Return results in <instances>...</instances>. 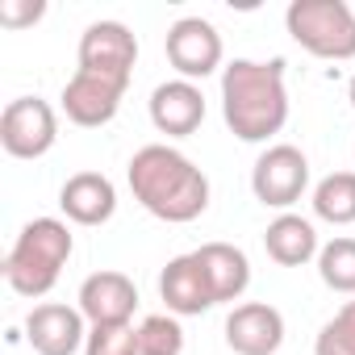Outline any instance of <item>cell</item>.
<instances>
[{
	"mask_svg": "<svg viewBox=\"0 0 355 355\" xmlns=\"http://www.w3.org/2000/svg\"><path fill=\"white\" fill-rule=\"evenodd\" d=\"M125 180H130L134 201L167 226L197 222L209 209V175L184 150H175L167 142H150L134 150Z\"/></svg>",
	"mask_w": 355,
	"mask_h": 355,
	"instance_id": "obj_1",
	"label": "cell"
},
{
	"mask_svg": "<svg viewBox=\"0 0 355 355\" xmlns=\"http://www.w3.org/2000/svg\"><path fill=\"white\" fill-rule=\"evenodd\" d=\"M222 117L239 142H268L288 121V88L280 59H234L222 67Z\"/></svg>",
	"mask_w": 355,
	"mask_h": 355,
	"instance_id": "obj_2",
	"label": "cell"
},
{
	"mask_svg": "<svg viewBox=\"0 0 355 355\" xmlns=\"http://www.w3.org/2000/svg\"><path fill=\"white\" fill-rule=\"evenodd\" d=\"M71 251H76V239H71L63 218H34V222L21 226V234L9 247L0 272H5V280L17 297L38 301L59 284Z\"/></svg>",
	"mask_w": 355,
	"mask_h": 355,
	"instance_id": "obj_3",
	"label": "cell"
},
{
	"mask_svg": "<svg viewBox=\"0 0 355 355\" xmlns=\"http://www.w3.org/2000/svg\"><path fill=\"white\" fill-rule=\"evenodd\" d=\"M284 30L313 59H355V9L347 0H293L284 9Z\"/></svg>",
	"mask_w": 355,
	"mask_h": 355,
	"instance_id": "obj_4",
	"label": "cell"
},
{
	"mask_svg": "<svg viewBox=\"0 0 355 355\" xmlns=\"http://www.w3.org/2000/svg\"><path fill=\"white\" fill-rule=\"evenodd\" d=\"M309 189V159L293 142H272L251 167V193L263 209L288 214Z\"/></svg>",
	"mask_w": 355,
	"mask_h": 355,
	"instance_id": "obj_5",
	"label": "cell"
},
{
	"mask_svg": "<svg viewBox=\"0 0 355 355\" xmlns=\"http://www.w3.org/2000/svg\"><path fill=\"white\" fill-rule=\"evenodd\" d=\"M59 142V113L42 96H17L0 113V146L13 159H42Z\"/></svg>",
	"mask_w": 355,
	"mask_h": 355,
	"instance_id": "obj_6",
	"label": "cell"
},
{
	"mask_svg": "<svg viewBox=\"0 0 355 355\" xmlns=\"http://www.w3.org/2000/svg\"><path fill=\"white\" fill-rule=\"evenodd\" d=\"M163 55L167 63L175 67V80H205L222 67V34L214 21L205 17H180V21H171L167 38H163Z\"/></svg>",
	"mask_w": 355,
	"mask_h": 355,
	"instance_id": "obj_7",
	"label": "cell"
},
{
	"mask_svg": "<svg viewBox=\"0 0 355 355\" xmlns=\"http://www.w3.org/2000/svg\"><path fill=\"white\" fill-rule=\"evenodd\" d=\"M76 59H80V71H96V76H109L117 84H130L134 63H138V38L121 21H92L80 34Z\"/></svg>",
	"mask_w": 355,
	"mask_h": 355,
	"instance_id": "obj_8",
	"label": "cell"
},
{
	"mask_svg": "<svg viewBox=\"0 0 355 355\" xmlns=\"http://www.w3.org/2000/svg\"><path fill=\"white\" fill-rule=\"evenodd\" d=\"M125 88H130V84H117V80H109V76H96V71H80V67H76V76L63 84L59 105H63V113H67L71 125L101 130V125H109V121L117 117Z\"/></svg>",
	"mask_w": 355,
	"mask_h": 355,
	"instance_id": "obj_9",
	"label": "cell"
},
{
	"mask_svg": "<svg viewBox=\"0 0 355 355\" xmlns=\"http://www.w3.org/2000/svg\"><path fill=\"white\" fill-rule=\"evenodd\" d=\"M226 347L234 355H276L284 347V313L268 301H243L226 313Z\"/></svg>",
	"mask_w": 355,
	"mask_h": 355,
	"instance_id": "obj_10",
	"label": "cell"
},
{
	"mask_svg": "<svg viewBox=\"0 0 355 355\" xmlns=\"http://www.w3.org/2000/svg\"><path fill=\"white\" fill-rule=\"evenodd\" d=\"M88 330H92L88 318L59 301H42L26 318V343L38 355H76V351H84Z\"/></svg>",
	"mask_w": 355,
	"mask_h": 355,
	"instance_id": "obj_11",
	"label": "cell"
},
{
	"mask_svg": "<svg viewBox=\"0 0 355 355\" xmlns=\"http://www.w3.org/2000/svg\"><path fill=\"white\" fill-rule=\"evenodd\" d=\"M80 313L88 318V326H125L134 322V309H138V288L125 272H92L84 284H80V297H76Z\"/></svg>",
	"mask_w": 355,
	"mask_h": 355,
	"instance_id": "obj_12",
	"label": "cell"
},
{
	"mask_svg": "<svg viewBox=\"0 0 355 355\" xmlns=\"http://www.w3.org/2000/svg\"><path fill=\"white\" fill-rule=\"evenodd\" d=\"M150 109V125L167 138H189L201 130L205 121V92L193 80H167L150 92L146 101Z\"/></svg>",
	"mask_w": 355,
	"mask_h": 355,
	"instance_id": "obj_13",
	"label": "cell"
},
{
	"mask_svg": "<svg viewBox=\"0 0 355 355\" xmlns=\"http://www.w3.org/2000/svg\"><path fill=\"white\" fill-rule=\"evenodd\" d=\"M159 297L167 305V313L175 318H201L205 309H214V288L205 280V268L197 263V255H175L167 259V268L159 272Z\"/></svg>",
	"mask_w": 355,
	"mask_h": 355,
	"instance_id": "obj_14",
	"label": "cell"
},
{
	"mask_svg": "<svg viewBox=\"0 0 355 355\" xmlns=\"http://www.w3.org/2000/svg\"><path fill=\"white\" fill-rule=\"evenodd\" d=\"M59 209L76 226H105L117 214V189L105 171H76L59 189Z\"/></svg>",
	"mask_w": 355,
	"mask_h": 355,
	"instance_id": "obj_15",
	"label": "cell"
},
{
	"mask_svg": "<svg viewBox=\"0 0 355 355\" xmlns=\"http://www.w3.org/2000/svg\"><path fill=\"white\" fill-rule=\"evenodd\" d=\"M193 255L205 268V280H209L218 305H234L251 288V259H247L243 247H234V243H201Z\"/></svg>",
	"mask_w": 355,
	"mask_h": 355,
	"instance_id": "obj_16",
	"label": "cell"
},
{
	"mask_svg": "<svg viewBox=\"0 0 355 355\" xmlns=\"http://www.w3.org/2000/svg\"><path fill=\"white\" fill-rule=\"evenodd\" d=\"M263 251H268V259L280 263V268H301V263L318 259L322 243H318V230H313L309 218H301V214H280V218L268 222V230H263Z\"/></svg>",
	"mask_w": 355,
	"mask_h": 355,
	"instance_id": "obj_17",
	"label": "cell"
},
{
	"mask_svg": "<svg viewBox=\"0 0 355 355\" xmlns=\"http://www.w3.org/2000/svg\"><path fill=\"white\" fill-rule=\"evenodd\" d=\"M313 218L330 226H351L355 222V171H330L313 184Z\"/></svg>",
	"mask_w": 355,
	"mask_h": 355,
	"instance_id": "obj_18",
	"label": "cell"
},
{
	"mask_svg": "<svg viewBox=\"0 0 355 355\" xmlns=\"http://www.w3.org/2000/svg\"><path fill=\"white\" fill-rule=\"evenodd\" d=\"M318 276L330 293H343V297H355V239L338 234L330 243H322L318 251Z\"/></svg>",
	"mask_w": 355,
	"mask_h": 355,
	"instance_id": "obj_19",
	"label": "cell"
},
{
	"mask_svg": "<svg viewBox=\"0 0 355 355\" xmlns=\"http://www.w3.org/2000/svg\"><path fill=\"white\" fill-rule=\"evenodd\" d=\"M138 351L142 355H184V326L175 313H150L138 322Z\"/></svg>",
	"mask_w": 355,
	"mask_h": 355,
	"instance_id": "obj_20",
	"label": "cell"
},
{
	"mask_svg": "<svg viewBox=\"0 0 355 355\" xmlns=\"http://www.w3.org/2000/svg\"><path fill=\"white\" fill-rule=\"evenodd\" d=\"M313 355H355V301H347L313 338Z\"/></svg>",
	"mask_w": 355,
	"mask_h": 355,
	"instance_id": "obj_21",
	"label": "cell"
},
{
	"mask_svg": "<svg viewBox=\"0 0 355 355\" xmlns=\"http://www.w3.org/2000/svg\"><path fill=\"white\" fill-rule=\"evenodd\" d=\"M84 355H142L138 351V326L134 322H125V326H92L88 343H84Z\"/></svg>",
	"mask_w": 355,
	"mask_h": 355,
	"instance_id": "obj_22",
	"label": "cell"
},
{
	"mask_svg": "<svg viewBox=\"0 0 355 355\" xmlns=\"http://www.w3.org/2000/svg\"><path fill=\"white\" fill-rule=\"evenodd\" d=\"M42 13H46L42 0H0V26L5 30H26L42 21Z\"/></svg>",
	"mask_w": 355,
	"mask_h": 355,
	"instance_id": "obj_23",
	"label": "cell"
},
{
	"mask_svg": "<svg viewBox=\"0 0 355 355\" xmlns=\"http://www.w3.org/2000/svg\"><path fill=\"white\" fill-rule=\"evenodd\" d=\"M347 101H351V109H355V76H351V84H347Z\"/></svg>",
	"mask_w": 355,
	"mask_h": 355,
	"instance_id": "obj_24",
	"label": "cell"
},
{
	"mask_svg": "<svg viewBox=\"0 0 355 355\" xmlns=\"http://www.w3.org/2000/svg\"><path fill=\"white\" fill-rule=\"evenodd\" d=\"M351 155H355V146H351Z\"/></svg>",
	"mask_w": 355,
	"mask_h": 355,
	"instance_id": "obj_25",
	"label": "cell"
}]
</instances>
